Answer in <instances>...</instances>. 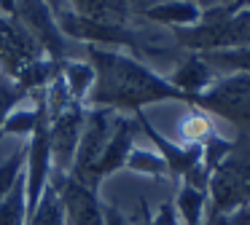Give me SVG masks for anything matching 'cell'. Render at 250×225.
I'll use <instances>...</instances> for the list:
<instances>
[{"label": "cell", "mask_w": 250, "mask_h": 225, "mask_svg": "<svg viewBox=\"0 0 250 225\" xmlns=\"http://www.w3.org/2000/svg\"><path fill=\"white\" fill-rule=\"evenodd\" d=\"M89 64L94 67V86L86 102L100 110H132L140 112L146 105L159 102H186L196 107L194 96L178 91L164 75L153 73L137 56L116 48L86 46Z\"/></svg>", "instance_id": "obj_1"}, {"label": "cell", "mask_w": 250, "mask_h": 225, "mask_svg": "<svg viewBox=\"0 0 250 225\" xmlns=\"http://www.w3.org/2000/svg\"><path fill=\"white\" fill-rule=\"evenodd\" d=\"M172 38L178 46L188 48L191 54L250 46V8L226 19H199V24L194 27L172 30Z\"/></svg>", "instance_id": "obj_2"}, {"label": "cell", "mask_w": 250, "mask_h": 225, "mask_svg": "<svg viewBox=\"0 0 250 225\" xmlns=\"http://www.w3.org/2000/svg\"><path fill=\"white\" fill-rule=\"evenodd\" d=\"M239 206H250V158L231 153L210 174L207 212L223 214Z\"/></svg>", "instance_id": "obj_3"}, {"label": "cell", "mask_w": 250, "mask_h": 225, "mask_svg": "<svg viewBox=\"0 0 250 225\" xmlns=\"http://www.w3.org/2000/svg\"><path fill=\"white\" fill-rule=\"evenodd\" d=\"M14 19L24 27V32L35 40V46L43 51L49 62H67L70 40L62 35L60 24H57V14L49 8L46 0H17Z\"/></svg>", "instance_id": "obj_4"}, {"label": "cell", "mask_w": 250, "mask_h": 225, "mask_svg": "<svg viewBox=\"0 0 250 225\" xmlns=\"http://www.w3.org/2000/svg\"><path fill=\"white\" fill-rule=\"evenodd\" d=\"M62 35L67 40H81L86 46L97 48H110V46H124L129 51H143V43L137 38L135 30H129L126 24H113V21H94L86 16H78L76 11L65 8L57 16Z\"/></svg>", "instance_id": "obj_5"}, {"label": "cell", "mask_w": 250, "mask_h": 225, "mask_svg": "<svg viewBox=\"0 0 250 225\" xmlns=\"http://www.w3.org/2000/svg\"><path fill=\"white\" fill-rule=\"evenodd\" d=\"M196 107L250 126V75H221L205 94L196 96Z\"/></svg>", "instance_id": "obj_6"}, {"label": "cell", "mask_w": 250, "mask_h": 225, "mask_svg": "<svg viewBox=\"0 0 250 225\" xmlns=\"http://www.w3.org/2000/svg\"><path fill=\"white\" fill-rule=\"evenodd\" d=\"M110 131H113V126H110V110L92 107L86 112V121H83V131H81V139H78V150H76V158H73V166L67 171L73 180L83 182L89 188V174H92L97 158L103 155Z\"/></svg>", "instance_id": "obj_7"}, {"label": "cell", "mask_w": 250, "mask_h": 225, "mask_svg": "<svg viewBox=\"0 0 250 225\" xmlns=\"http://www.w3.org/2000/svg\"><path fill=\"white\" fill-rule=\"evenodd\" d=\"M51 182L57 185V190L62 196L65 220L70 225H105L103 201H100L97 190L73 180L70 174H62V171H51Z\"/></svg>", "instance_id": "obj_8"}, {"label": "cell", "mask_w": 250, "mask_h": 225, "mask_svg": "<svg viewBox=\"0 0 250 225\" xmlns=\"http://www.w3.org/2000/svg\"><path fill=\"white\" fill-rule=\"evenodd\" d=\"M135 134H137V118H116L108 145H105L103 155L97 158L92 174H89V188L92 190H100V182L126 166V158L135 148Z\"/></svg>", "instance_id": "obj_9"}, {"label": "cell", "mask_w": 250, "mask_h": 225, "mask_svg": "<svg viewBox=\"0 0 250 225\" xmlns=\"http://www.w3.org/2000/svg\"><path fill=\"white\" fill-rule=\"evenodd\" d=\"M135 118H137V126L146 131V137L151 139V145L156 148V153L164 158L169 177L180 185V180L202 161V145H186V142H172V139H167L151 121H148L143 110L135 112Z\"/></svg>", "instance_id": "obj_10"}, {"label": "cell", "mask_w": 250, "mask_h": 225, "mask_svg": "<svg viewBox=\"0 0 250 225\" xmlns=\"http://www.w3.org/2000/svg\"><path fill=\"white\" fill-rule=\"evenodd\" d=\"M143 19L153 21V24H164L169 30H180V27H194L202 19V8L194 0H162L148 8L140 11Z\"/></svg>", "instance_id": "obj_11"}, {"label": "cell", "mask_w": 250, "mask_h": 225, "mask_svg": "<svg viewBox=\"0 0 250 225\" xmlns=\"http://www.w3.org/2000/svg\"><path fill=\"white\" fill-rule=\"evenodd\" d=\"M167 80L178 91H183L186 96H194V99H196V96L205 94V91L215 83L218 75L212 73V67L199 56V54H188V56H186V62H180V67L175 70Z\"/></svg>", "instance_id": "obj_12"}, {"label": "cell", "mask_w": 250, "mask_h": 225, "mask_svg": "<svg viewBox=\"0 0 250 225\" xmlns=\"http://www.w3.org/2000/svg\"><path fill=\"white\" fill-rule=\"evenodd\" d=\"M70 3V11L78 16H86L94 21H113V24H126L132 16L129 0H65Z\"/></svg>", "instance_id": "obj_13"}, {"label": "cell", "mask_w": 250, "mask_h": 225, "mask_svg": "<svg viewBox=\"0 0 250 225\" xmlns=\"http://www.w3.org/2000/svg\"><path fill=\"white\" fill-rule=\"evenodd\" d=\"M199 56L210 64L218 78L221 75H250V46L207 51V54H199Z\"/></svg>", "instance_id": "obj_14"}, {"label": "cell", "mask_w": 250, "mask_h": 225, "mask_svg": "<svg viewBox=\"0 0 250 225\" xmlns=\"http://www.w3.org/2000/svg\"><path fill=\"white\" fill-rule=\"evenodd\" d=\"M175 212H178L183 225H205V214H207V190L191 188L180 182L178 196H175Z\"/></svg>", "instance_id": "obj_15"}, {"label": "cell", "mask_w": 250, "mask_h": 225, "mask_svg": "<svg viewBox=\"0 0 250 225\" xmlns=\"http://www.w3.org/2000/svg\"><path fill=\"white\" fill-rule=\"evenodd\" d=\"M27 225H67L65 220V206H62V196L57 190V185L49 180L43 196H41L35 212L30 214Z\"/></svg>", "instance_id": "obj_16"}, {"label": "cell", "mask_w": 250, "mask_h": 225, "mask_svg": "<svg viewBox=\"0 0 250 225\" xmlns=\"http://www.w3.org/2000/svg\"><path fill=\"white\" fill-rule=\"evenodd\" d=\"M60 75H62V80H65V86H67L73 99L83 102L89 96V91H92V86H94V67L89 62H78V59L65 62L60 70Z\"/></svg>", "instance_id": "obj_17"}, {"label": "cell", "mask_w": 250, "mask_h": 225, "mask_svg": "<svg viewBox=\"0 0 250 225\" xmlns=\"http://www.w3.org/2000/svg\"><path fill=\"white\" fill-rule=\"evenodd\" d=\"M0 225H27V193H24V174L0 201Z\"/></svg>", "instance_id": "obj_18"}, {"label": "cell", "mask_w": 250, "mask_h": 225, "mask_svg": "<svg viewBox=\"0 0 250 225\" xmlns=\"http://www.w3.org/2000/svg\"><path fill=\"white\" fill-rule=\"evenodd\" d=\"M212 134H215V129H212L210 118L205 115V110H199V107H191L180 121V137L186 145H205Z\"/></svg>", "instance_id": "obj_19"}, {"label": "cell", "mask_w": 250, "mask_h": 225, "mask_svg": "<svg viewBox=\"0 0 250 225\" xmlns=\"http://www.w3.org/2000/svg\"><path fill=\"white\" fill-rule=\"evenodd\" d=\"M124 169L137 171V174H146V177H169L164 158L156 153V150H146V148H132Z\"/></svg>", "instance_id": "obj_20"}, {"label": "cell", "mask_w": 250, "mask_h": 225, "mask_svg": "<svg viewBox=\"0 0 250 225\" xmlns=\"http://www.w3.org/2000/svg\"><path fill=\"white\" fill-rule=\"evenodd\" d=\"M35 121H38V107H35V102H33V107H17V110L6 118V123L0 129V137H3V134L30 137L33 129H35Z\"/></svg>", "instance_id": "obj_21"}, {"label": "cell", "mask_w": 250, "mask_h": 225, "mask_svg": "<svg viewBox=\"0 0 250 225\" xmlns=\"http://www.w3.org/2000/svg\"><path fill=\"white\" fill-rule=\"evenodd\" d=\"M22 174H24V150H17L0 164V201L11 193V188L19 182Z\"/></svg>", "instance_id": "obj_22"}, {"label": "cell", "mask_w": 250, "mask_h": 225, "mask_svg": "<svg viewBox=\"0 0 250 225\" xmlns=\"http://www.w3.org/2000/svg\"><path fill=\"white\" fill-rule=\"evenodd\" d=\"M22 99H27V94H24V91L19 89L11 78H6V75L0 73V129H3L6 118L17 110V105Z\"/></svg>", "instance_id": "obj_23"}, {"label": "cell", "mask_w": 250, "mask_h": 225, "mask_svg": "<svg viewBox=\"0 0 250 225\" xmlns=\"http://www.w3.org/2000/svg\"><path fill=\"white\" fill-rule=\"evenodd\" d=\"M205 225H250V206H239L234 212H223V214H205Z\"/></svg>", "instance_id": "obj_24"}, {"label": "cell", "mask_w": 250, "mask_h": 225, "mask_svg": "<svg viewBox=\"0 0 250 225\" xmlns=\"http://www.w3.org/2000/svg\"><path fill=\"white\" fill-rule=\"evenodd\" d=\"M146 225H183V223H180L178 212H175V204L172 201H164L162 206H159L156 212L146 220Z\"/></svg>", "instance_id": "obj_25"}, {"label": "cell", "mask_w": 250, "mask_h": 225, "mask_svg": "<svg viewBox=\"0 0 250 225\" xmlns=\"http://www.w3.org/2000/svg\"><path fill=\"white\" fill-rule=\"evenodd\" d=\"M103 220H105V225H132L129 220H126L116 206H110V204H103Z\"/></svg>", "instance_id": "obj_26"}, {"label": "cell", "mask_w": 250, "mask_h": 225, "mask_svg": "<svg viewBox=\"0 0 250 225\" xmlns=\"http://www.w3.org/2000/svg\"><path fill=\"white\" fill-rule=\"evenodd\" d=\"M0 11H3V16H11L17 14V0H0Z\"/></svg>", "instance_id": "obj_27"}, {"label": "cell", "mask_w": 250, "mask_h": 225, "mask_svg": "<svg viewBox=\"0 0 250 225\" xmlns=\"http://www.w3.org/2000/svg\"><path fill=\"white\" fill-rule=\"evenodd\" d=\"M46 3H49V8H51V11H54V14H57V16H60V14H62V11H65V8H67V3H65V0H46Z\"/></svg>", "instance_id": "obj_28"}, {"label": "cell", "mask_w": 250, "mask_h": 225, "mask_svg": "<svg viewBox=\"0 0 250 225\" xmlns=\"http://www.w3.org/2000/svg\"><path fill=\"white\" fill-rule=\"evenodd\" d=\"M196 5H199L202 11H210V8H215V5H221V0H194Z\"/></svg>", "instance_id": "obj_29"}]
</instances>
